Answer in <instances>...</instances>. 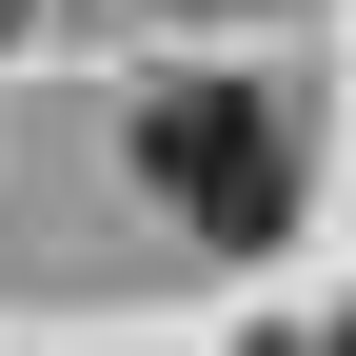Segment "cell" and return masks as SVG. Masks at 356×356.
Segmentation results:
<instances>
[{
	"mask_svg": "<svg viewBox=\"0 0 356 356\" xmlns=\"http://www.w3.org/2000/svg\"><path fill=\"white\" fill-rule=\"evenodd\" d=\"M139 198L198 257H277L297 238V119L257 99V79H159L139 99Z\"/></svg>",
	"mask_w": 356,
	"mask_h": 356,
	"instance_id": "cell-1",
	"label": "cell"
},
{
	"mask_svg": "<svg viewBox=\"0 0 356 356\" xmlns=\"http://www.w3.org/2000/svg\"><path fill=\"white\" fill-rule=\"evenodd\" d=\"M277 356H317V337H277ZM337 356H356V337H337Z\"/></svg>",
	"mask_w": 356,
	"mask_h": 356,
	"instance_id": "cell-2",
	"label": "cell"
}]
</instances>
